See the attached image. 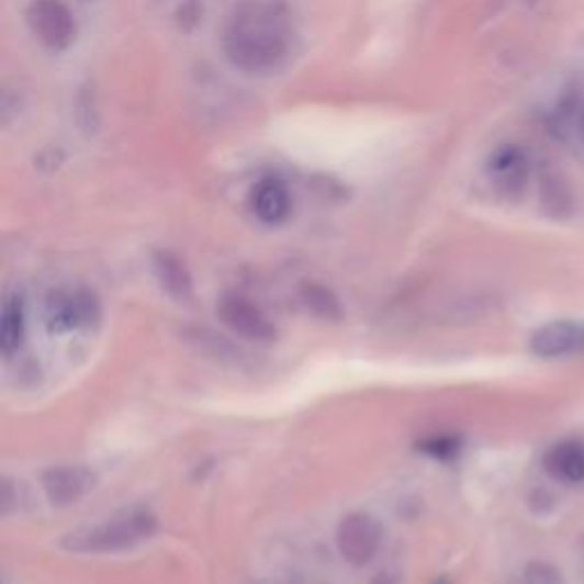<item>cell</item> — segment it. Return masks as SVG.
<instances>
[{
	"label": "cell",
	"mask_w": 584,
	"mask_h": 584,
	"mask_svg": "<svg viewBox=\"0 0 584 584\" xmlns=\"http://www.w3.org/2000/svg\"><path fill=\"white\" fill-rule=\"evenodd\" d=\"M292 46V23L281 0H243L233 8L222 35L226 60L245 74H272Z\"/></svg>",
	"instance_id": "1"
},
{
	"label": "cell",
	"mask_w": 584,
	"mask_h": 584,
	"mask_svg": "<svg viewBox=\"0 0 584 584\" xmlns=\"http://www.w3.org/2000/svg\"><path fill=\"white\" fill-rule=\"evenodd\" d=\"M156 530L158 518L149 507H131L112 514L101 523L82 525V528L65 535L60 546L78 554L120 552L151 539Z\"/></svg>",
	"instance_id": "2"
},
{
	"label": "cell",
	"mask_w": 584,
	"mask_h": 584,
	"mask_svg": "<svg viewBox=\"0 0 584 584\" xmlns=\"http://www.w3.org/2000/svg\"><path fill=\"white\" fill-rule=\"evenodd\" d=\"M101 315V306L94 292L78 290H55L46 300V327L50 334H67L76 329L92 327Z\"/></svg>",
	"instance_id": "3"
},
{
	"label": "cell",
	"mask_w": 584,
	"mask_h": 584,
	"mask_svg": "<svg viewBox=\"0 0 584 584\" xmlns=\"http://www.w3.org/2000/svg\"><path fill=\"white\" fill-rule=\"evenodd\" d=\"M25 16L33 35L50 50H65L76 40V19L63 0H33Z\"/></svg>",
	"instance_id": "4"
},
{
	"label": "cell",
	"mask_w": 584,
	"mask_h": 584,
	"mask_svg": "<svg viewBox=\"0 0 584 584\" xmlns=\"http://www.w3.org/2000/svg\"><path fill=\"white\" fill-rule=\"evenodd\" d=\"M336 543L345 562L363 566L382 546V525L368 514H349L338 525Z\"/></svg>",
	"instance_id": "5"
},
{
	"label": "cell",
	"mask_w": 584,
	"mask_h": 584,
	"mask_svg": "<svg viewBox=\"0 0 584 584\" xmlns=\"http://www.w3.org/2000/svg\"><path fill=\"white\" fill-rule=\"evenodd\" d=\"M217 315L222 317V323L231 332H236L243 338H249V340H272L274 338V325L270 323L268 315L240 295L222 297L217 306Z\"/></svg>",
	"instance_id": "6"
},
{
	"label": "cell",
	"mask_w": 584,
	"mask_h": 584,
	"mask_svg": "<svg viewBox=\"0 0 584 584\" xmlns=\"http://www.w3.org/2000/svg\"><path fill=\"white\" fill-rule=\"evenodd\" d=\"M488 171L501 194L516 199L525 192V188H528L530 179L528 154H525V149L518 144H505L491 156Z\"/></svg>",
	"instance_id": "7"
},
{
	"label": "cell",
	"mask_w": 584,
	"mask_h": 584,
	"mask_svg": "<svg viewBox=\"0 0 584 584\" xmlns=\"http://www.w3.org/2000/svg\"><path fill=\"white\" fill-rule=\"evenodd\" d=\"M532 352L541 359H554L564 355H575L584 349V323L573 319H558L535 332L530 340Z\"/></svg>",
	"instance_id": "8"
},
{
	"label": "cell",
	"mask_w": 584,
	"mask_h": 584,
	"mask_svg": "<svg viewBox=\"0 0 584 584\" xmlns=\"http://www.w3.org/2000/svg\"><path fill=\"white\" fill-rule=\"evenodd\" d=\"M42 486L53 505H71L94 486V473L85 465H57L44 473Z\"/></svg>",
	"instance_id": "9"
},
{
	"label": "cell",
	"mask_w": 584,
	"mask_h": 584,
	"mask_svg": "<svg viewBox=\"0 0 584 584\" xmlns=\"http://www.w3.org/2000/svg\"><path fill=\"white\" fill-rule=\"evenodd\" d=\"M251 211L258 220L266 224L283 222L292 211V196L283 181L279 179H262L251 190Z\"/></svg>",
	"instance_id": "10"
},
{
	"label": "cell",
	"mask_w": 584,
	"mask_h": 584,
	"mask_svg": "<svg viewBox=\"0 0 584 584\" xmlns=\"http://www.w3.org/2000/svg\"><path fill=\"white\" fill-rule=\"evenodd\" d=\"M543 469L550 478L564 484L584 482V446L577 441L552 446L543 457Z\"/></svg>",
	"instance_id": "11"
},
{
	"label": "cell",
	"mask_w": 584,
	"mask_h": 584,
	"mask_svg": "<svg viewBox=\"0 0 584 584\" xmlns=\"http://www.w3.org/2000/svg\"><path fill=\"white\" fill-rule=\"evenodd\" d=\"M541 209L552 220H566L575 211V196L569 181L554 171H543L539 177Z\"/></svg>",
	"instance_id": "12"
},
{
	"label": "cell",
	"mask_w": 584,
	"mask_h": 584,
	"mask_svg": "<svg viewBox=\"0 0 584 584\" xmlns=\"http://www.w3.org/2000/svg\"><path fill=\"white\" fill-rule=\"evenodd\" d=\"M154 270L160 285L169 292L173 300H190L192 297V279L186 268V262L171 251H156L154 254Z\"/></svg>",
	"instance_id": "13"
},
{
	"label": "cell",
	"mask_w": 584,
	"mask_h": 584,
	"mask_svg": "<svg viewBox=\"0 0 584 584\" xmlns=\"http://www.w3.org/2000/svg\"><path fill=\"white\" fill-rule=\"evenodd\" d=\"M23 329H25V319H23V304L21 297L12 295L3 304V313H0V347L3 352L10 357L23 342Z\"/></svg>",
	"instance_id": "14"
},
{
	"label": "cell",
	"mask_w": 584,
	"mask_h": 584,
	"mask_svg": "<svg viewBox=\"0 0 584 584\" xmlns=\"http://www.w3.org/2000/svg\"><path fill=\"white\" fill-rule=\"evenodd\" d=\"M302 302L313 315L323 317V319H340L342 317V308H340L338 297L334 295L329 288L319 285V283L304 285Z\"/></svg>",
	"instance_id": "15"
},
{
	"label": "cell",
	"mask_w": 584,
	"mask_h": 584,
	"mask_svg": "<svg viewBox=\"0 0 584 584\" xmlns=\"http://www.w3.org/2000/svg\"><path fill=\"white\" fill-rule=\"evenodd\" d=\"M523 584H564V577L552 564L532 562L523 571Z\"/></svg>",
	"instance_id": "16"
},
{
	"label": "cell",
	"mask_w": 584,
	"mask_h": 584,
	"mask_svg": "<svg viewBox=\"0 0 584 584\" xmlns=\"http://www.w3.org/2000/svg\"><path fill=\"white\" fill-rule=\"evenodd\" d=\"M575 131H577L580 139L584 142V105H582V108H580V112H577V120H575Z\"/></svg>",
	"instance_id": "17"
}]
</instances>
